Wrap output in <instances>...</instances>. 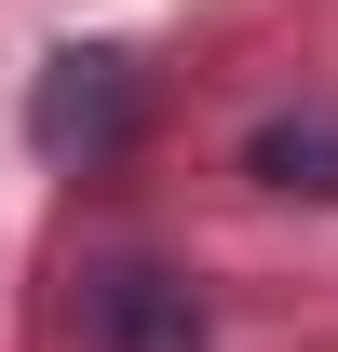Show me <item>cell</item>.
<instances>
[{
    "label": "cell",
    "instance_id": "obj_2",
    "mask_svg": "<svg viewBox=\"0 0 338 352\" xmlns=\"http://www.w3.org/2000/svg\"><path fill=\"white\" fill-rule=\"evenodd\" d=\"M122 95H135L122 54H54L27 122H41V149H109V135H122Z\"/></svg>",
    "mask_w": 338,
    "mask_h": 352
},
{
    "label": "cell",
    "instance_id": "obj_3",
    "mask_svg": "<svg viewBox=\"0 0 338 352\" xmlns=\"http://www.w3.org/2000/svg\"><path fill=\"white\" fill-rule=\"evenodd\" d=\"M257 190H311V204H338V122H257Z\"/></svg>",
    "mask_w": 338,
    "mask_h": 352
},
{
    "label": "cell",
    "instance_id": "obj_1",
    "mask_svg": "<svg viewBox=\"0 0 338 352\" xmlns=\"http://www.w3.org/2000/svg\"><path fill=\"white\" fill-rule=\"evenodd\" d=\"M82 352H216L203 285H190V271H163V258H109V271H82Z\"/></svg>",
    "mask_w": 338,
    "mask_h": 352
}]
</instances>
